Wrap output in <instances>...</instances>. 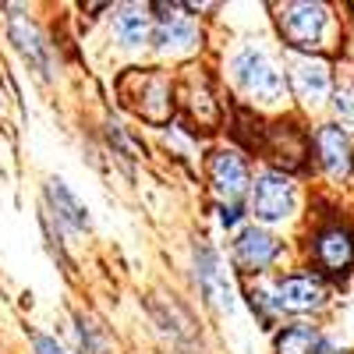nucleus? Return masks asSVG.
Here are the masks:
<instances>
[{"label": "nucleus", "instance_id": "10", "mask_svg": "<svg viewBox=\"0 0 354 354\" xmlns=\"http://www.w3.org/2000/svg\"><path fill=\"white\" fill-rule=\"evenodd\" d=\"M290 82H294V88H298V96L305 103H319L330 93V68L322 61H294Z\"/></svg>", "mask_w": 354, "mask_h": 354}, {"label": "nucleus", "instance_id": "6", "mask_svg": "<svg viewBox=\"0 0 354 354\" xmlns=\"http://www.w3.org/2000/svg\"><path fill=\"white\" fill-rule=\"evenodd\" d=\"M315 259H319L322 270L333 273V277L347 273L354 266V238H351V230H344V227L322 230L319 241H315Z\"/></svg>", "mask_w": 354, "mask_h": 354}, {"label": "nucleus", "instance_id": "8", "mask_svg": "<svg viewBox=\"0 0 354 354\" xmlns=\"http://www.w3.org/2000/svg\"><path fill=\"white\" fill-rule=\"evenodd\" d=\"M315 149H319L322 167H326L333 177H347V174H351V167H354V160H351V142H347V135H344L340 128H333V124L319 128Z\"/></svg>", "mask_w": 354, "mask_h": 354}, {"label": "nucleus", "instance_id": "12", "mask_svg": "<svg viewBox=\"0 0 354 354\" xmlns=\"http://www.w3.org/2000/svg\"><path fill=\"white\" fill-rule=\"evenodd\" d=\"M113 28H117V36H121V43L142 46L145 39H149V32H153V21H149V11L145 8H124L121 15H117Z\"/></svg>", "mask_w": 354, "mask_h": 354}, {"label": "nucleus", "instance_id": "1", "mask_svg": "<svg viewBox=\"0 0 354 354\" xmlns=\"http://www.w3.org/2000/svg\"><path fill=\"white\" fill-rule=\"evenodd\" d=\"M234 78L259 103H280L283 100V78L259 50H241L234 57Z\"/></svg>", "mask_w": 354, "mask_h": 354}, {"label": "nucleus", "instance_id": "2", "mask_svg": "<svg viewBox=\"0 0 354 354\" xmlns=\"http://www.w3.org/2000/svg\"><path fill=\"white\" fill-rule=\"evenodd\" d=\"M294 209V185L283 174H262L252 188V213L266 223H277Z\"/></svg>", "mask_w": 354, "mask_h": 354}, {"label": "nucleus", "instance_id": "17", "mask_svg": "<svg viewBox=\"0 0 354 354\" xmlns=\"http://www.w3.org/2000/svg\"><path fill=\"white\" fill-rule=\"evenodd\" d=\"M36 351H39V354H64L50 337H36Z\"/></svg>", "mask_w": 354, "mask_h": 354}, {"label": "nucleus", "instance_id": "13", "mask_svg": "<svg viewBox=\"0 0 354 354\" xmlns=\"http://www.w3.org/2000/svg\"><path fill=\"white\" fill-rule=\"evenodd\" d=\"M198 280L205 287V294H209L213 301L227 305L230 308V283L220 277V266H216V255L213 252H202V270H198Z\"/></svg>", "mask_w": 354, "mask_h": 354}, {"label": "nucleus", "instance_id": "15", "mask_svg": "<svg viewBox=\"0 0 354 354\" xmlns=\"http://www.w3.org/2000/svg\"><path fill=\"white\" fill-rule=\"evenodd\" d=\"M315 351H319V337L308 326H290L277 340V354H315Z\"/></svg>", "mask_w": 354, "mask_h": 354}, {"label": "nucleus", "instance_id": "7", "mask_svg": "<svg viewBox=\"0 0 354 354\" xmlns=\"http://www.w3.org/2000/svg\"><path fill=\"white\" fill-rule=\"evenodd\" d=\"M277 252H280V245L266 230H255V227L241 230V238L234 241V262H238L241 270H248V273L266 270V266L277 259Z\"/></svg>", "mask_w": 354, "mask_h": 354}, {"label": "nucleus", "instance_id": "16", "mask_svg": "<svg viewBox=\"0 0 354 354\" xmlns=\"http://www.w3.org/2000/svg\"><path fill=\"white\" fill-rule=\"evenodd\" d=\"M337 113L344 117V121L354 124V85H347V88L337 93Z\"/></svg>", "mask_w": 354, "mask_h": 354}, {"label": "nucleus", "instance_id": "4", "mask_svg": "<svg viewBox=\"0 0 354 354\" xmlns=\"http://www.w3.org/2000/svg\"><path fill=\"white\" fill-rule=\"evenodd\" d=\"M131 85H138V100H131L128 106L135 113H142L145 121H167V113H170V85L163 75L156 71H131L124 75Z\"/></svg>", "mask_w": 354, "mask_h": 354}, {"label": "nucleus", "instance_id": "3", "mask_svg": "<svg viewBox=\"0 0 354 354\" xmlns=\"http://www.w3.org/2000/svg\"><path fill=\"white\" fill-rule=\"evenodd\" d=\"M280 28L294 46L312 50L326 32V8L322 4H287L280 15Z\"/></svg>", "mask_w": 354, "mask_h": 354}, {"label": "nucleus", "instance_id": "11", "mask_svg": "<svg viewBox=\"0 0 354 354\" xmlns=\"http://www.w3.org/2000/svg\"><path fill=\"white\" fill-rule=\"evenodd\" d=\"M163 15L156 18V46L160 50H181V46H192L195 43V25L177 15L174 8H160Z\"/></svg>", "mask_w": 354, "mask_h": 354}, {"label": "nucleus", "instance_id": "9", "mask_svg": "<svg viewBox=\"0 0 354 354\" xmlns=\"http://www.w3.org/2000/svg\"><path fill=\"white\" fill-rule=\"evenodd\" d=\"M322 301H326V290H322V283L312 280V277H287V280L280 283L277 305L287 308V312H312V308H319Z\"/></svg>", "mask_w": 354, "mask_h": 354}, {"label": "nucleus", "instance_id": "14", "mask_svg": "<svg viewBox=\"0 0 354 354\" xmlns=\"http://www.w3.org/2000/svg\"><path fill=\"white\" fill-rule=\"evenodd\" d=\"M50 198H53V205H57V213H61V220L64 223H71L75 230H82L85 223H88V216H85V209H82V205H78V198L61 185V181H50Z\"/></svg>", "mask_w": 354, "mask_h": 354}, {"label": "nucleus", "instance_id": "5", "mask_svg": "<svg viewBox=\"0 0 354 354\" xmlns=\"http://www.w3.org/2000/svg\"><path fill=\"white\" fill-rule=\"evenodd\" d=\"M209 181H213V192H216V198L223 202V205H238V198L245 195V188H248V167H245V160L238 156V153H216L213 156V163H209Z\"/></svg>", "mask_w": 354, "mask_h": 354}]
</instances>
